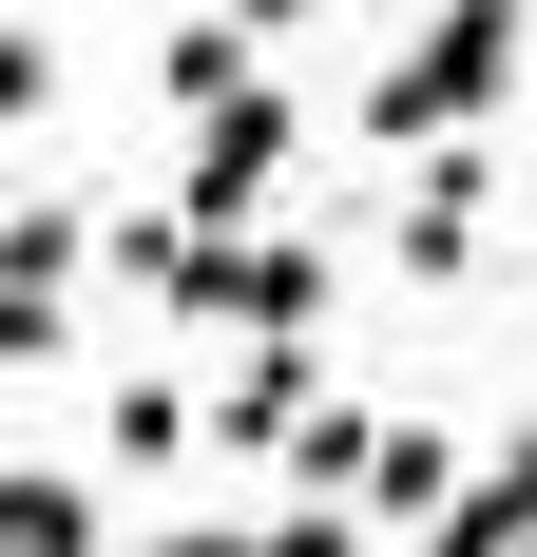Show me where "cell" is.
<instances>
[{"label": "cell", "mask_w": 537, "mask_h": 557, "mask_svg": "<svg viewBox=\"0 0 537 557\" xmlns=\"http://www.w3.org/2000/svg\"><path fill=\"white\" fill-rule=\"evenodd\" d=\"M519 97V0H423V39L365 77V135L384 154H423V135H499Z\"/></svg>", "instance_id": "1"}, {"label": "cell", "mask_w": 537, "mask_h": 557, "mask_svg": "<svg viewBox=\"0 0 537 557\" xmlns=\"http://www.w3.org/2000/svg\"><path fill=\"white\" fill-rule=\"evenodd\" d=\"M288 154H308V115L268 97V77H230V97L192 115V154H173V212H192V231H268Z\"/></svg>", "instance_id": "2"}, {"label": "cell", "mask_w": 537, "mask_h": 557, "mask_svg": "<svg viewBox=\"0 0 537 557\" xmlns=\"http://www.w3.org/2000/svg\"><path fill=\"white\" fill-rule=\"evenodd\" d=\"M77 270H97V212L77 193L0 212V366H77Z\"/></svg>", "instance_id": "3"}, {"label": "cell", "mask_w": 537, "mask_h": 557, "mask_svg": "<svg viewBox=\"0 0 537 557\" xmlns=\"http://www.w3.org/2000/svg\"><path fill=\"white\" fill-rule=\"evenodd\" d=\"M403 288H461L480 270V135H423V173H403Z\"/></svg>", "instance_id": "4"}, {"label": "cell", "mask_w": 537, "mask_h": 557, "mask_svg": "<svg viewBox=\"0 0 537 557\" xmlns=\"http://www.w3.org/2000/svg\"><path fill=\"white\" fill-rule=\"evenodd\" d=\"M519 539H537V423H519L499 461H461V500L423 519V557H519Z\"/></svg>", "instance_id": "5"}, {"label": "cell", "mask_w": 537, "mask_h": 557, "mask_svg": "<svg viewBox=\"0 0 537 557\" xmlns=\"http://www.w3.org/2000/svg\"><path fill=\"white\" fill-rule=\"evenodd\" d=\"M346 500H365L384 539H423V519L461 500V443H441V423H384V443H365V481H346Z\"/></svg>", "instance_id": "6"}, {"label": "cell", "mask_w": 537, "mask_h": 557, "mask_svg": "<svg viewBox=\"0 0 537 557\" xmlns=\"http://www.w3.org/2000/svg\"><path fill=\"white\" fill-rule=\"evenodd\" d=\"M288 423H308V327H250V366L212 385V443H268V461H288Z\"/></svg>", "instance_id": "7"}, {"label": "cell", "mask_w": 537, "mask_h": 557, "mask_svg": "<svg viewBox=\"0 0 537 557\" xmlns=\"http://www.w3.org/2000/svg\"><path fill=\"white\" fill-rule=\"evenodd\" d=\"M0 557H115L97 481H77V461H20V481H0Z\"/></svg>", "instance_id": "8"}, {"label": "cell", "mask_w": 537, "mask_h": 557, "mask_svg": "<svg viewBox=\"0 0 537 557\" xmlns=\"http://www.w3.org/2000/svg\"><path fill=\"white\" fill-rule=\"evenodd\" d=\"M97 443H115V461H192V443H212V404L173 385V366H135V385L97 404Z\"/></svg>", "instance_id": "9"}, {"label": "cell", "mask_w": 537, "mask_h": 557, "mask_svg": "<svg viewBox=\"0 0 537 557\" xmlns=\"http://www.w3.org/2000/svg\"><path fill=\"white\" fill-rule=\"evenodd\" d=\"M230 77H250V20H230V0H212V20H173V39H154V97H173V115H212Z\"/></svg>", "instance_id": "10"}, {"label": "cell", "mask_w": 537, "mask_h": 557, "mask_svg": "<svg viewBox=\"0 0 537 557\" xmlns=\"http://www.w3.org/2000/svg\"><path fill=\"white\" fill-rule=\"evenodd\" d=\"M365 443H384L365 404H308V423H288V500H346V481H365Z\"/></svg>", "instance_id": "11"}, {"label": "cell", "mask_w": 537, "mask_h": 557, "mask_svg": "<svg viewBox=\"0 0 537 557\" xmlns=\"http://www.w3.org/2000/svg\"><path fill=\"white\" fill-rule=\"evenodd\" d=\"M39 115H58V39H39V20H0V135H39Z\"/></svg>", "instance_id": "12"}, {"label": "cell", "mask_w": 537, "mask_h": 557, "mask_svg": "<svg viewBox=\"0 0 537 557\" xmlns=\"http://www.w3.org/2000/svg\"><path fill=\"white\" fill-rule=\"evenodd\" d=\"M268 557H384V519H365V500H288V519H268Z\"/></svg>", "instance_id": "13"}, {"label": "cell", "mask_w": 537, "mask_h": 557, "mask_svg": "<svg viewBox=\"0 0 537 557\" xmlns=\"http://www.w3.org/2000/svg\"><path fill=\"white\" fill-rule=\"evenodd\" d=\"M230 20H250V39H288V20H326V0H230Z\"/></svg>", "instance_id": "14"}, {"label": "cell", "mask_w": 537, "mask_h": 557, "mask_svg": "<svg viewBox=\"0 0 537 557\" xmlns=\"http://www.w3.org/2000/svg\"><path fill=\"white\" fill-rule=\"evenodd\" d=\"M135 557H268V539H135Z\"/></svg>", "instance_id": "15"}, {"label": "cell", "mask_w": 537, "mask_h": 557, "mask_svg": "<svg viewBox=\"0 0 537 557\" xmlns=\"http://www.w3.org/2000/svg\"><path fill=\"white\" fill-rule=\"evenodd\" d=\"M519 557H537V539H519Z\"/></svg>", "instance_id": "16"}]
</instances>
